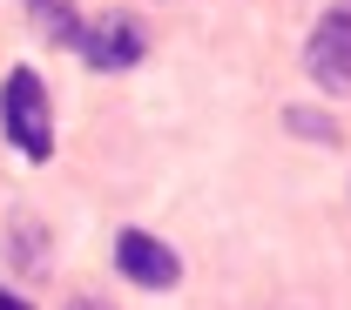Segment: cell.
<instances>
[{
	"label": "cell",
	"instance_id": "obj_2",
	"mask_svg": "<svg viewBox=\"0 0 351 310\" xmlns=\"http://www.w3.org/2000/svg\"><path fill=\"white\" fill-rule=\"evenodd\" d=\"M304 75L317 81V88H331V94H351V0H345V7H331V14L311 27Z\"/></svg>",
	"mask_w": 351,
	"mask_h": 310
},
{
	"label": "cell",
	"instance_id": "obj_5",
	"mask_svg": "<svg viewBox=\"0 0 351 310\" xmlns=\"http://www.w3.org/2000/svg\"><path fill=\"white\" fill-rule=\"evenodd\" d=\"M27 14H34V27H41L47 41H61V47L82 41V14H75L68 0H27Z\"/></svg>",
	"mask_w": 351,
	"mask_h": 310
},
{
	"label": "cell",
	"instance_id": "obj_1",
	"mask_svg": "<svg viewBox=\"0 0 351 310\" xmlns=\"http://www.w3.org/2000/svg\"><path fill=\"white\" fill-rule=\"evenodd\" d=\"M0 129H7V142H14L27 162H47V155H54V115H47V88H41L34 68H14V75H7Z\"/></svg>",
	"mask_w": 351,
	"mask_h": 310
},
{
	"label": "cell",
	"instance_id": "obj_3",
	"mask_svg": "<svg viewBox=\"0 0 351 310\" xmlns=\"http://www.w3.org/2000/svg\"><path fill=\"white\" fill-rule=\"evenodd\" d=\"M82 61L95 68V75H129L135 61L149 54V41H142V27H135V14H101V21H82Z\"/></svg>",
	"mask_w": 351,
	"mask_h": 310
},
{
	"label": "cell",
	"instance_id": "obj_6",
	"mask_svg": "<svg viewBox=\"0 0 351 310\" xmlns=\"http://www.w3.org/2000/svg\"><path fill=\"white\" fill-rule=\"evenodd\" d=\"M284 122H291V129L304 135V142H338V122H331V115H311V108H291Z\"/></svg>",
	"mask_w": 351,
	"mask_h": 310
},
{
	"label": "cell",
	"instance_id": "obj_4",
	"mask_svg": "<svg viewBox=\"0 0 351 310\" xmlns=\"http://www.w3.org/2000/svg\"><path fill=\"white\" fill-rule=\"evenodd\" d=\"M115 270L142 283V290H176L182 283V257H176L169 243H156L149 229H122L115 236Z\"/></svg>",
	"mask_w": 351,
	"mask_h": 310
},
{
	"label": "cell",
	"instance_id": "obj_8",
	"mask_svg": "<svg viewBox=\"0 0 351 310\" xmlns=\"http://www.w3.org/2000/svg\"><path fill=\"white\" fill-rule=\"evenodd\" d=\"M0 310H27V304H21V297H14V290H7V283H0Z\"/></svg>",
	"mask_w": 351,
	"mask_h": 310
},
{
	"label": "cell",
	"instance_id": "obj_7",
	"mask_svg": "<svg viewBox=\"0 0 351 310\" xmlns=\"http://www.w3.org/2000/svg\"><path fill=\"white\" fill-rule=\"evenodd\" d=\"M68 310H115V304H101V297H75Z\"/></svg>",
	"mask_w": 351,
	"mask_h": 310
}]
</instances>
